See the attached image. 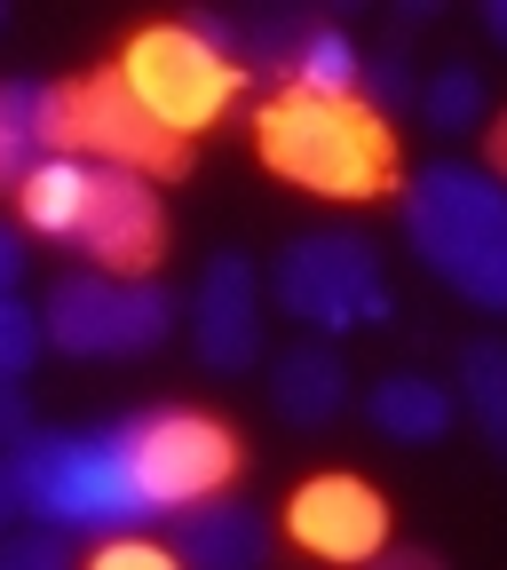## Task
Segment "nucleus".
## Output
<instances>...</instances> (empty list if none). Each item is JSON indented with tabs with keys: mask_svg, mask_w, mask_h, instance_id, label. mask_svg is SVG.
Listing matches in <instances>:
<instances>
[{
	"mask_svg": "<svg viewBox=\"0 0 507 570\" xmlns=\"http://www.w3.org/2000/svg\"><path fill=\"white\" fill-rule=\"evenodd\" d=\"M25 523L64 531V539H135L167 523L152 475H143L135 412L119 420H80V428H40L32 444L9 452Z\"/></svg>",
	"mask_w": 507,
	"mask_h": 570,
	"instance_id": "f257e3e1",
	"label": "nucleus"
},
{
	"mask_svg": "<svg viewBox=\"0 0 507 570\" xmlns=\"http://www.w3.org/2000/svg\"><path fill=\"white\" fill-rule=\"evenodd\" d=\"M404 254L476 317H507V183L476 159H428L397 190Z\"/></svg>",
	"mask_w": 507,
	"mask_h": 570,
	"instance_id": "f03ea898",
	"label": "nucleus"
},
{
	"mask_svg": "<svg viewBox=\"0 0 507 570\" xmlns=\"http://www.w3.org/2000/svg\"><path fill=\"white\" fill-rule=\"evenodd\" d=\"M262 167L318 198H381L397 183V135L365 104H325V96H270L254 111Z\"/></svg>",
	"mask_w": 507,
	"mask_h": 570,
	"instance_id": "7ed1b4c3",
	"label": "nucleus"
},
{
	"mask_svg": "<svg viewBox=\"0 0 507 570\" xmlns=\"http://www.w3.org/2000/svg\"><path fill=\"white\" fill-rule=\"evenodd\" d=\"M262 285H270V309L285 325H302L310 341H341V333H365V325L397 317V285L381 269V246L349 223L285 238L277 262L262 269Z\"/></svg>",
	"mask_w": 507,
	"mask_h": 570,
	"instance_id": "20e7f679",
	"label": "nucleus"
},
{
	"mask_svg": "<svg viewBox=\"0 0 507 570\" xmlns=\"http://www.w3.org/2000/svg\"><path fill=\"white\" fill-rule=\"evenodd\" d=\"M48 348L71 365H127L175 333V294L159 277H111V269H64L40 294Z\"/></svg>",
	"mask_w": 507,
	"mask_h": 570,
	"instance_id": "39448f33",
	"label": "nucleus"
},
{
	"mask_svg": "<svg viewBox=\"0 0 507 570\" xmlns=\"http://www.w3.org/2000/svg\"><path fill=\"white\" fill-rule=\"evenodd\" d=\"M111 71H119V88L143 104V119L167 127L175 142L214 127L231 111V96H238V63H223L191 24H143Z\"/></svg>",
	"mask_w": 507,
	"mask_h": 570,
	"instance_id": "423d86ee",
	"label": "nucleus"
},
{
	"mask_svg": "<svg viewBox=\"0 0 507 570\" xmlns=\"http://www.w3.org/2000/svg\"><path fill=\"white\" fill-rule=\"evenodd\" d=\"M191 356L214 381H246L270 365V285L254 254H214L191 285Z\"/></svg>",
	"mask_w": 507,
	"mask_h": 570,
	"instance_id": "0eeeda50",
	"label": "nucleus"
},
{
	"mask_svg": "<svg viewBox=\"0 0 507 570\" xmlns=\"http://www.w3.org/2000/svg\"><path fill=\"white\" fill-rule=\"evenodd\" d=\"M96 167V159H88ZM88 254V269H111V277H152L159 246H167V206L159 190L127 175V167H96L88 175V214H80V238H71Z\"/></svg>",
	"mask_w": 507,
	"mask_h": 570,
	"instance_id": "6e6552de",
	"label": "nucleus"
},
{
	"mask_svg": "<svg viewBox=\"0 0 507 570\" xmlns=\"http://www.w3.org/2000/svg\"><path fill=\"white\" fill-rule=\"evenodd\" d=\"M64 151H80L96 167H127V175H175L183 167V142L167 127L143 119V104L119 88V71H96V80L71 88V135H64Z\"/></svg>",
	"mask_w": 507,
	"mask_h": 570,
	"instance_id": "1a4fd4ad",
	"label": "nucleus"
},
{
	"mask_svg": "<svg viewBox=\"0 0 507 570\" xmlns=\"http://www.w3.org/2000/svg\"><path fill=\"white\" fill-rule=\"evenodd\" d=\"M285 531L294 547H310L318 562H373L389 547V499L365 483V475H310L294 499H285Z\"/></svg>",
	"mask_w": 507,
	"mask_h": 570,
	"instance_id": "9d476101",
	"label": "nucleus"
},
{
	"mask_svg": "<svg viewBox=\"0 0 507 570\" xmlns=\"http://www.w3.org/2000/svg\"><path fill=\"white\" fill-rule=\"evenodd\" d=\"M167 547H175L183 570H270L277 523L254 508V499L206 491V499H191L183 515H167Z\"/></svg>",
	"mask_w": 507,
	"mask_h": 570,
	"instance_id": "9b49d317",
	"label": "nucleus"
},
{
	"mask_svg": "<svg viewBox=\"0 0 507 570\" xmlns=\"http://www.w3.org/2000/svg\"><path fill=\"white\" fill-rule=\"evenodd\" d=\"M357 404V381H349V356L333 348V341H285L277 356H270V412L285 420V428H333L341 412Z\"/></svg>",
	"mask_w": 507,
	"mask_h": 570,
	"instance_id": "f8f14e48",
	"label": "nucleus"
},
{
	"mask_svg": "<svg viewBox=\"0 0 507 570\" xmlns=\"http://www.w3.org/2000/svg\"><path fill=\"white\" fill-rule=\"evenodd\" d=\"M71 135V88L56 80H0V190H17Z\"/></svg>",
	"mask_w": 507,
	"mask_h": 570,
	"instance_id": "ddd939ff",
	"label": "nucleus"
},
{
	"mask_svg": "<svg viewBox=\"0 0 507 570\" xmlns=\"http://www.w3.org/2000/svg\"><path fill=\"white\" fill-rule=\"evenodd\" d=\"M365 420H373V436H389L404 452H428V444H445L460 428V396H452V381L404 365V373H381L365 389Z\"/></svg>",
	"mask_w": 507,
	"mask_h": 570,
	"instance_id": "4468645a",
	"label": "nucleus"
},
{
	"mask_svg": "<svg viewBox=\"0 0 507 570\" xmlns=\"http://www.w3.org/2000/svg\"><path fill=\"white\" fill-rule=\"evenodd\" d=\"M357 80H365V40H357L341 17H310L294 40V63H285L277 96H325V104H357Z\"/></svg>",
	"mask_w": 507,
	"mask_h": 570,
	"instance_id": "2eb2a0df",
	"label": "nucleus"
},
{
	"mask_svg": "<svg viewBox=\"0 0 507 570\" xmlns=\"http://www.w3.org/2000/svg\"><path fill=\"white\" fill-rule=\"evenodd\" d=\"M452 396H460V420L484 436V452L507 468V333H468L460 341Z\"/></svg>",
	"mask_w": 507,
	"mask_h": 570,
	"instance_id": "dca6fc26",
	"label": "nucleus"
},
{
	"mask_svg": "<svg viewBox=\"0 0 507 570\" xmlns=\"http://www.w3.org/2000/svg\"><path fill=\"white\" fill-rule=\"evenodd\" d=\"M88 159L80 151H56V159H40L25 183H17V230L25 238H56V246H71L80 238V214H88Z\"/></svg>",
	"mask_w": 507,
	"mask_h": 570,
	"instance_id": "f3484780",
	"label": "nucleus"
},
{
	"mask_svg": "<svg viewBox=\"0 0 507 570\" xmlns=\"http://www.w3.org/2000/svg\"><path fill=\"white\" fill-rule=\"evenodd\" d=\"M412 111L437 127V135H476V127H491V80H484V63H468V56L428 63Z\"/></svg>",
	"mask_w": 507,
	"mask_h": 570,
	"instance_id": "a211bd4d",
	"label": "nucleus"
},
{
	"mask_svg": "<svg viewBox=\"0 0 507 570\" xmlns=\"http://www.w3.org/2000/svg\"><path fill=\"white\" fill-rule=\"evenodd\" d=\"M357 104L381 111V119H397V111L420 104V71H412V48H404V40L365 48V80H357Z\"/></svg>",
	"mask_w": 507,
	"mask_h": 570,
	"instance_id": "6ab92c4d",
	"label": "nucleus"
},
{
	"mask_svg": "<svg viewBox=\"0 0 507 570\" xmlns=\"http://www.w3.org/2000/svg\"><path fill=\"white\" fill-rule=\"evenodd\" d=\"M48 356V325H40V302L25 294H0V381H25Z\"/></svg>",
	"mask_w": 507,
	"mask_h": 570,
	"instance_id": "aec40b11",
	"label": "nucleus"
},
{
	"mask_svg": "<svg viewBox=\"0 0 507 570\" xmlns=\"http://www.w3.org/2000/svg\"><path fill=\"white\" fill-rule=\"evenodd\" d=\"M0 570H80V554H71V539H64V531L17 523L9 539H0Z\"/></svg>",
	"mask_w": 507,
	"mask_h": 570,
	"instance_id": "412c9836",
	"label": "nucleus"
},
{
	"mask_svg": "<svg viewBox=\"0 0 507 570\" xmlns=\"http://www.w3.org/2000/svg\"><path fill=\"white\" fill-rule=\"evenodd\" d=\"M80 570H183V562H175V547H167V539L135 531V539H96V554H88Z\"/></svg>",
	"mask_w": 507,
	"mask_h": 570,
	"instance_id": "4be33fe9",
	"label": "nucleus"
},
{
	"mask_svg": "<svg viewBox=\"0 0 507 570\" xmlns=\"http://www.w3.org/2000/svg\"><path fill=\"white\" fill-rule=\"evenodd\" d=\"M32 436H40V420H32L25 381H0V460H9L17 444H32Z\"/></svg>",
	"mask_w": 507,
	"mask_h": 570,
	"instance_id": "5701e85b",
	"label": "nucleus"
},
{
	"mask_svg": "<svg viewBox=\"0 0 507 570\" xmlns=\"http://www.w3.org/2000/svg\"><path fill=\"white\" fill-rule=\"evenodd\" d=\"M25 269H32L25 230H17V223H0V294H17V285H25Z\"/></svg>",
	"mask_w": 507,
	"mask_h": 570,
	"instance_id": "b1692460",
	"label": "nucleus"
},
{
	"mask_svg": "<svg viewBox=\"0 0 507 570\" xmlns=\"http://www.w3.org/2000/svg\"><path fill=\"white\" fill-rule=\"evenodd\" d=\"M357 570H445V562L428 554V547H381L373 562H357Z\"/></svg>",
	"mask_w": 507,
	"mask_h": 570,
	"instance_id": "393cba45",
	"label": "nucleus"
},
{
	"mask_svg": "<svg viewBox=\"0 0 507 570\" xmlns=\"http://www.w3.org/2000/svg\"><path fill=\"white\" fill-rule=\"evenodd\" d=\"M17 523H25V499H17V468L0 460V539H9Z\"/></svg>",
	"mask_w": 507,
	"mask_h": 570,
	"instance_id": "a878e982",
	"label": "nucleus"
},
{
	"mask_svg": "<svg viewBox=\"0 0 507 570\" xmlns=\"http://www.w3.org/2000/svg\"><path fill=\"white\" fill-rule=\"evenodd\" d=\"M484 142H491V175H499V183H507V111H499V119H491V135H484Z\"/></svg>",
	"mask_w": 507,
	"mask_h": 570,
	"instance_id": "bb28decb",
	"label": "nucleus"
},
{
	"mask_svg": "<svg viewBox=\"0 0 507 570\" xmlns=\"http://www.w3.org/2000/svg\"><path fill=\"white\" fill-rule=\"evenodd\" d=\"M484 32H491V40L507 48V0H491V9H484Z\"/></svg>",
	"mask_w": 507,
	"mask_h": 570,
	"instance_id": "cd10ccee",
	"label": "nucleus"
},
{
	"mask_svg": "<svg viewBox=\"0 0 507 570\" xmlns=\"http://www.w3.org/2000/svg\"><path fill=\"white\" fill-rule=\"evenodd\" d=\"M0 24H9V9H0Z\"/></svg>",
	"mask_w": 507,
	"mask_h": 570,
	"instance_id": "c85d7f7f",
	"label": "nucleus"
}]
</instances>
